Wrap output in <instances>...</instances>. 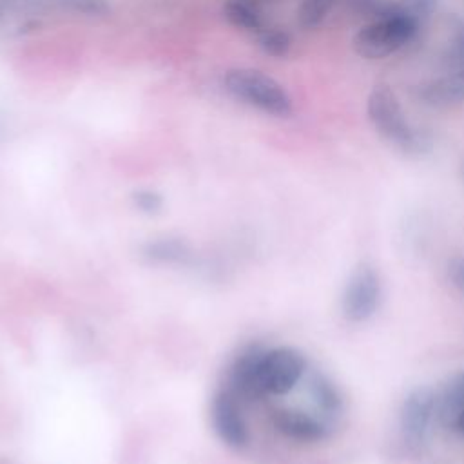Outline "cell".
<instances>
[{
  "instance_id": "6da1fadb",
  "label": "cell",
  "mask_w": 464,
  "mask_h": 464,
  "mask_svg": "<svg viewBox=\"0 0 464 464\" xmlns=\"http://www.w3.org/2000/svg\"><path fill=\"white\" fill-rule=\"evenodd\" d=\"M306 366V357L292 346H248L228 370V390L252 401L285 395L304 377Z\"/></svg>"
},
{
  "instance_id": "7a4b0ae2",
  "label": "cell",
  "mask_w": 464,
  "mask_h": 464,
  "mask_svg": "<svg viewBox=\"0 0 464 464\" xmlns=\"http://www.w3.org/2000/svg\"><path fill=\"white\" fill-rule=\"evenodd\" d=\"M366 114L373 129L401 152L408 156H424L433 149L431 132L411 125L406 120L397 94L388 85H375L370 91Z\"/></svg>"
},
{
  "instance_id": "3957f363",
  "label": "cell",
  "mask_w": 464,
  "mask_h": 464,
  "mask_svg": "<svg viewBox=\"0 0 464 464\" xmlns=\"http://www.w3.org/2000/svg\"><path fill=\"white\" fill-rule=\"evenodd\" d=\"M223 85L236 100L276 118H288L294 111L290 94L279 82L256 69H230Z\"/></svg>"
},
{
  "instance_id": "277c9868",
  "label": "cell",
  "mask_w": 464,
  "mask_h": 464,
  "mask_svg": "<svg viewBox=\"0 0 464 464\" xmlns=\"http://www.w3.org/2000/svg\"><path fill=\"white\" fill-rule=\"evenodd\" d=\"M417 31L419 20L410 14L397 13L368 22L355 33L352 45L359 56L368 60H381L410 44Z\"/></svg>"
},
{
  "instance_id": "5b68a950",
  "label": "cell",
  "mask_w": 464,
  "mask_h": 464,
  "mask_svg": "<svg viewBox=\"0 0 464 464\" xmlns=\"http://www.w3.org/2000/svg\"><path fill=\"white\" fill-rule=\"evenodd\" d=\"M382 297L381 277L373 266L359 265L343 292L341 312L350 323H364L375 315Z\"/></svg>"
},
{
  "instance_id": "8992f818",
  "label": "cell",
  "mask_w": 464,
  "mask_h": 464,
  "mask_svg": "<svg viewBox=\"0 0 464 464\" xmlns=\"http://www.w3.org/2000/svg\"><path fill=\"white\" fill-rule=\"evenodd\" d=\"M437 415L439 395L430 386H417L410 390L399 410V428L402 440L413 448L422 446Z\"/></svg>"
},
{
  "instance_id": "52a82bcc",
  "label": "cell",
  "mask_w": 464,
  "mask_h": 464,
  "mask_svg": "<svg viewBox=\"0 0 464 464\" xmlns=\"http://www.w3.org/2000/svg\"><path fill=\"white\" fill-rule=\"evenodd\" d=\"M212 426L216 435L232 450H243L248 440V426L241 411L239 397H236L228 388L218 392L212 399Z\"/></svg>"
},
{
  "instance_id": "ba28073f",
  "label": "cell",
  "mask_w": 464,
  "mask_h": 464,
  "mask_svg": "<svg viewBox=\"0 0 464 464\" xmlns=\"http://www.w3.org/2000/svg\"><path fill=\"white\" fill-rule=\"evenodd\" d=\"M272 428L285 439L299 444L323 442L330 435V424L321 415L299 408H276L270 411Z\"/></svg>"
},
{
  "instance_id": "9c48e42d",
  "label": "cell",
  "mask_w": 464,
  "mask_h": 464,
  "mask_svg": "<svg viewBox=\"0 0 464 464\" xmlns=\"http://www.w3.org/2000/svg\"><path fill=\"white\" fill-rule=\"evenodd\" d=\"M415 96L430 107H451L464 103V74L448 72L446 76L422 82L415 87Z\"/></svg>"
},
{
  "instance_id": "30bf717a",
  "label": "cell",
  "mask_w": 464,
  "mask_h": 464,
  "mask_svg": "<svg viewBox=\"0 0 464 464\" xmlns=\"http://www.w3.org/2000/svg\"><path fill=\"white\" fill-rule=\"evenodd\" d=\"M310 399L315 410L321 413L324 420H335L343 411V395L339 388L321 372H315L308 381Z\"/></svg>"
},
{
  "instance_id": "8fae6325",
  "label": "cell",
  "mask_w": 464,
  "mask_h": 464,
  "mask_svg": "<svg viewBox=\"0 0 464 464\" xmlns=\"http://www.w3.org/2000/svg\"><path fill=\"white\" fill-rule=\"evenodd\" d=\"M143 256L161 265H188L192 261L190 246L181 239L161 237L145 245Z\"/></svg>"
},
{
  "instance_id": "7c38bea8",
  "label": "cell",
  "mask_w": 464,
  "mask_h": 464,
  "mask_svg": "<svg viewBox=\"0 0 464 464\" xmlns=\"http://www.w3.org/2000/svg\"><path fill=\"white\" fill-rule=\"evenodd\" d=\"M225 16L232 25L239 29L252 31V33L263 31V20L254 4H246L241 0H228L225 5Z\"/></svg>"
},
{
  "instance_id": "4fadbf2b",
  "label": "cell",
  "mask_w": 464,
  "mask_h": 464,
  "mask_svg": "<svg viewBox=\"0 0 464 464\" xmlns=\"http://www.w3.org/2000/svg\"><path fill=\"white\" fill-rule=\"evenodd\" d=\"M464 406V370L457 373L439 395V415L453 422L457 411Z\"/></svg>"
},
{
  "instance_id": "5bb4252c",
  "label": "cell",
  "mask_w": 464,
  "mask_h": 464,
  "mask_svg": "<svg viewBox=\"0 0 464 464\" xmlns=\"http://www.w3.org/2000/svg\"><path fill=\"white\" fill-rule=\"evenodd\" d=\"M341 0H303L297 11V20L303 29L319 27Z\"/></svg>"
},
{
  "instance_id": "9a60e30c",
  "label": "cell",
  "mask_w": 464,
  "mask_h": 464,
  "mask_svg": "<svg viewBox=\"0 0 464 464\" xmlns=\"http://www.w3.org/2000/svg\"><path fill=\"white\" fill-rule=\"evenodd\" d=\"M257 44L266 54L281 58L290 51L292 38L283 29H263L257 33Z\"/></svg>"
},
{
  "instance_id": "2e32d148",
  "label": "cell",
  "mask_w": 464,
  "mask_h": 464,
  "mask_svg": "<svg viewBox=\"0 0 464 464\" xmlns=\"http://www.w3.org/2000/svg\"><path fill=\"white\" fill-rule=\"evenodd\" d=\"M444 65L450 72L464 74V29L455 34L448 51L444 53Z\"/></svg>"
},
{
  "instance_id": "e0dca14e",
  "label": "cell",
  "mask_w": 464,
  "mask_h": 464,
  "mask_svg": "<svg viewBox=\"0 0 464 464\" xmlns=\"http://www.w3.org/2000/svg\"><path fill=\"white\" fill-rule=\"evenodd\" d=\"M58 4L87 16H103L111 11L107 0H58Z\"/></svg>"
},
{
  "instance_id": "ac0fdd59",
  "label": "cell",
  "mask_w": 464,
  "mask_h": 464,
  "mask_svg": "<svg viewBox=\"0 0 464 464\" xmlns=\"http://www.w3.org/2000/svg\"><path fill=\"white\" fill-rule=\"evenodd\" d=\"M134 203L136 207L141 210V212H147V214H154L161 208L163 205V199L158 192L154 190H140L134 194Z\"/></svg>"
},
{
  "instance_id": "d6986e66",
  "label": "cell",
  "mask_w": 464,
  "mask_h": 464,
  "mask_svg": "<svg viewBox=\"0 0 464 464\" xmlns=\"http://www.w3.org/2000/svg\"><path fill=\"white\" fill-rule=\"evenodd\" d=\"M448 277L455 288L464 292V257L453 259L448 266Z\"/></svg>"
},
{
  "instance_id": "ffe728a7",
  "label": "cell",
  "mask_w": 464,
  "mask_h": 464,
  "mask_svg": "<svg viewBox=\"0 0 464 464\" xmlns=\"http://www.w3.org/2000/svg\"><path fill=\"white\" fill-rule=\"evenodd\" d=\"M451 424L455 426V430H457L460 435H464V406L457 411V415H455V419H453Z\"/></svg>"
},
{
  "instance_id": "44dd1931",
  "label": "cell",
  "mask_w": 464,
  "mask_h": 464,
  "mask_svg": "<svg viewBox=\"0 0 464 464\" xmlns=\"http://www.w3.org/2000/svg\"><path fill=\"white\" fill-rule=\"evenodd\" d=\"M241 2H246V4H256V2H259V0H241Z\"/></svg>"
}]
</instances>
